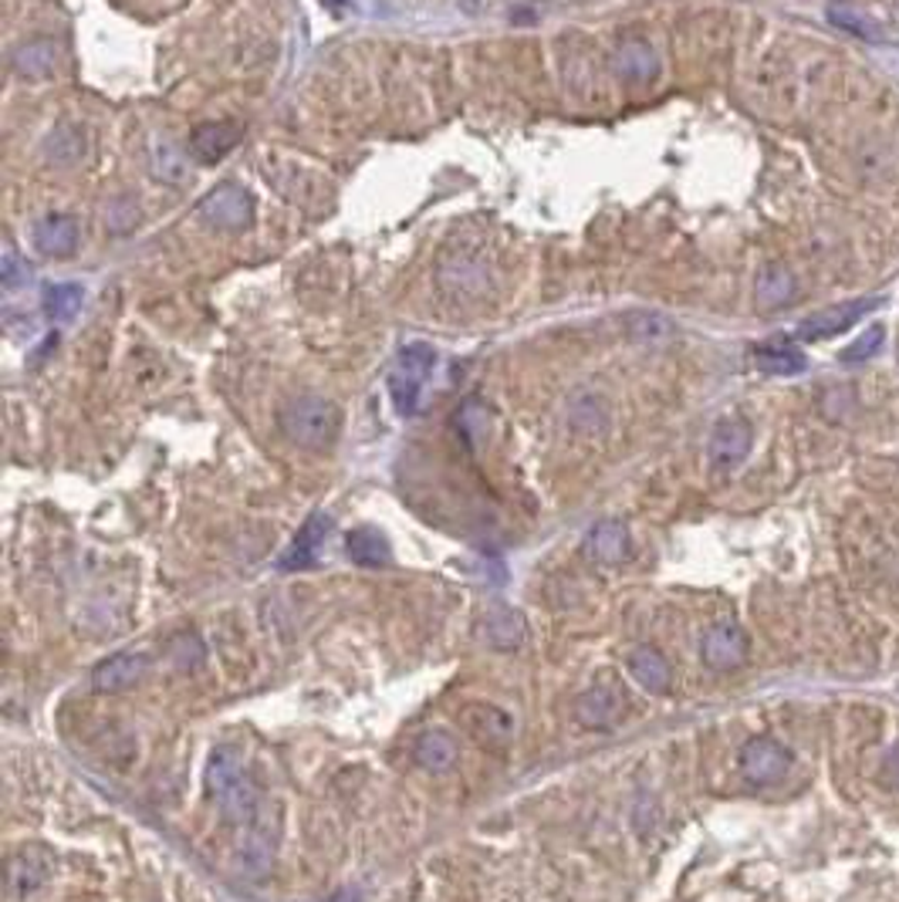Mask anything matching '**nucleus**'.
Instances as JSON below:
<instances>
[{
	"mask_svg": "<svg viewBox=\"0 0 899 902\" xmlns=\"http://www.w3.org/2000/svg\"><path fill=\"white\" fill-rule=\"evenodd\" d=\"M437 368V348L427 342L403 345L393 373H389V396L403 416H413L419 409V393L427 386L430 373Z\"/></svg>",
	"mask_w": 899,
	"mask_h": 902,
	"instance_id": "nucleus-3",
	"label": "nucleus"
},
{
	"mask_svg": "<svg viewBox=\"0 0 899 902\" xmlns=\"http://www.w3.org/2000/svg\"><path fill=\"white\" fill-rule=\"evenodd\" d=\"M146 669H149V659L142 653H116L92 669V686L98 694H122V689L136 686L146 676Z\"/></svg>",
	"mask_w": 899,
	"mask_h": 902,
	"instance_id": "nucleus-14",
	"label": "nucleus"
},
{
	"mask_svg": "<svg viewBox=\"0 0 899 902\" xmlns=\"http://www.w3.org/2000/svg\"><path fill=\"white\" fill-rule=\"evenodd\" d=\"M281 433L304 450H329L339 440L342 430V412L325 396H298L285 402L281 416Z\"/></svg>",
	"mask_w": 899,
	"mask_h": 902,
	"instance_id": "nucleus-2",
	"label": "nucleus"
},
{
	"mask_svg": "<svg viewBox=\"0 0 899 902\" xmlns=\"http://www.w3.org/2000/svg\"><path fill=\"white\" fill-rule=\"evenodd\" d=\"M795 294V278L784 268H764L758 278V301L761 308H781Z\"/></svg>",
	"mask_w": 899,
	"mask_h": 902,
	"instance_id": "nucleus-27",
	"label": "nucleus"
},
{
	"mask_svg": "<svg viewBox=\"0 0 899 902\" xmlns=\"http://www.w3.org/2000/svg\"><path fill=\"white\" fill-rule=\"evenodd\" d=\"M460 730L470 740H478L481 748H491V751H501L514 740L511 713L494 707V704H484V700H473V704L460 707Z\"/></svg>",
	"mask_w": 899,
	"mask_h": 902,
	"instance_id": "nucleus-6",
	"label": "nucleus"
},
{
	"mask_svg": "<svg viewBox=\"0 0 899 902\" xmlns=\"http://www.w3.org/2000/svg\"><path fill=\"white\" fill-rule=\"evenodd\" d=\"M55 872V859H51L47 848L41 845H24L8 859V872H4V892L11 902H21L28 895H34L47 879Z\"/></svg>",
	"mask_w": 899,
	"mask_h": 902,
	"instance_id": "nucleus-5",
	"label": "nucleus"
},
{
	"mask_svg": "<svg viewBox=\"0 0 899 902\" xmlns=\"http://www.w3.org/2000/svg\"><path fill=\"white\" fill-rule=\"evenodd\" d=\"M568 419H571V427L581 430V433H602L606 422H609V409H606V402L599 396L581 393V396H575V402L568 409Z\"/></svg>",
	"mask_w": 899,
	"mask_h": 902,
	"instance_id": "nucleus-25",
	"label": "nucleus"
},
{
	"mask_svg": "<svg viewBox=\"0 0 899 902\" xmlns=\"http://www.w3.org/2000/svg\"><path fill=\"white\" fill-rule=\"evenodd\" d=\"M78 221L75 217H65V214H47L41 217L34 227H31V240H34V250L41 257H72L78 250Z\"/></svg>",
	"mask_w": 899,
	"mask_h": 902,
	"instance_id": "nucleus-13",
	"label": "nucleus"
},
{
	"mask_svg": "<svg viewBox=\"0 0 899 902\" xmlns=\"http://www.w3.org/2000/svg\"><path fill=\"white\" fill-rule=\"evenodd\" d=\"M754 365L764 376H799L805 373V352H799L791 342H768L754 348Z\"/></svg>",
	"mask_w": 899,
	"mask_h": 902,
	"instance_id": "nucleus-21",
	"label": "nucleus"
},
{
	"mask_svg": "<svg viewBox=\"0 0 899 902\" xmlns=\"http://www.w3.org/2000/svg\"><path fill=\"white\" fill-rule=\"evenodd\" d=\"M625 666H629V676L636 679L646 694H666L670 683H673V669L666 663V656L656 649V646H636L629 656H625Z\"/></svg>",
	"mask_w": 899,
	"mask_h": 902,
	"instance_id": "nucleus-17",
	"label": "nucleus"
},
{
	"mask_svg": "<svg viewBox=\"0 0 899 902\" xmlns=\"http://www.w3.org/2000/svg\"><path fill=\"white\" fill-rule=\"evenodd\" d=\"M21 278H24V264H21L18 250H14V244H8L4 247V264H0V281H4L8 291H14L21 284Z\"/></svg>",
	"mask_w": 899,
	"mask_h": 902,
	"instance_id": "nucleus-31",
	"label": "nucleus"
},
{
	"mask_svg": "<svg viewBox=\"0 0 899 902\" xmlns=\"http://www.w3.org/2000/svg\"><path fill=\"white\" fill-rule=\"evenodd\" d=\"M886 777H889L892 784H899V748L886 758Z\"/></svg>",
	"mask_w": 899,
	"mask_h": 902,
	"instance_id": "nucleus-33",
	"label": "nucleus"
},
{
	"mask_svg": "<svg viewBox=\"0 0 899 902\" xmlns=\"http://www.w3.org/2000/svg\"><path fill=\"white\" fill-rule=\"evenodd\" d=\"M240 142V129L231 122H206L190 136V155L200 167H214Z\"/></svg>",
	"mask_w": 899,
	"mask_h": 902,
	"instance_id": "nucleus-16",
	"label": "nucleus"
},
{
	"mask_svg": "<svg viewBox=\"0 0 899 902\" xmlns=\"http://www.w3.org/2000/svg\"><path fill=\"white\" fill-rule=\"evenodd\" d=\"M55 58H58V47L51 41H28L21 47H14L11 55V68L21 75V78H31V82H41L55 72Z\"/></svg>",
	"mask_w": 899,
	"mask_h": 902,
	"instance_id": "nucleus-23",
	"label": "nucleus"
},
{
	"mask_svg": "<svg viewBox=\"0 0 899 902\" xmlns=\"http://www.w3.org/2000/svg\"><path fill=\"white\" fill-rule=\"evenodd\" d=\"M700 659L710 669H717V673L737 669L740 663L748 659V635H745V629L734 625V622L710 625L704 632V643H700Z\"/></svg>",
	"mask_w": 899,
	"mask_h": 902,
	"instance_id": "nucleus-10",
	"label": "nucleus"
},
{
	"mask_svg": "<svg viewBox=\"0 0 899 902\" xmlns=\"http://www.w3.org/2000/svg\"><path fill=\"white\" fill-rule=\"evenodd\" d=\"M345 548H349V558L355 561V565H362V568H386V565H393V548H389V541H386V535L379 527H355L352 535H349V541H345Z\"/></svg>",
	"mask_w": 899,
	"mask_h": 902,
	"instance_id": "nucleus-20",
	"label": "nucleus"
},
{
	"mask_svg": "<svg viewBox=\"0 0 899 902\" xmlns=\"http://www.w3.org/2000/svg\"><path fill=\"white\" fill-rule=\"evenodd\" d=\"M625 700L616 686H592L575 700V720L589 730H609L622 720Z\"/></svg>",
	"mask_w": 899,
	"mask_h": 902,
	"instance_id": "nucleus-12",
	"label": "nucleus"
},
{
	"mask_svg": "<svg viewBox=\"0 0 899 902\" xmlns=\"http://www.w3.org/2000/svg\"><path fill=\"white\" fill-rule=\"evenodd\" d=\"M828 21H832L835 28H842V31H849V34L863 37V41H879V37H882L879 28H876L869 18H863L859 11H853V8L832 4V8H828Z\"/></svg>",
	"mask_w": 899,
	"mask_h": 902,
	"instance_id": "nucleus-28",
	"label": "nucleus"
},
{
	"mask_svg": "<svg viewBox=\"0 0 899 902\" xmlns=\"http://www.w3.org/2000/svg\"><path fill=\"white\" fill-rule=\"evenodd\" d=\"M478 632H481V640L491 646V649H501V653H514L521 643H524V615L511 605H491L481 622H478Z\"/></svg>",
	"mask_w": 899,
	"mask_h": 902,
	"instance_id": "nucleus-15",
	"label": "nucleus"
},
{
	"mask_svg": "<svg viewBox=\"0 0 899 902\" xmlns=\"http://www.w3.org/2000/svg\"><path fill=\"white\" fill-rule=\"evenodd\" d=\"M329 535H332V517H329L325 511H314V514L301 524V530L295 535L291 548L285 551L281 568L295 571V568H311V565H319V555H322Z\"/></svg>",
	"mask_w": 899,
	"mask_h": 902,
	"instance_id": "nucleus-11",
	"label": "nucleus"
},
{
	"mask_svg": "<svg viewBox=\"0 0 899 902\" xmlns=\"http://www.w3.org/2000/svg\"><path fill=\"white\" fill-rule=\"evenodd\" d=\"M589 555L596 561H606V565H616L629 555V530L622 520H599L592 530H589V541H586Z\"/></svg>",
	"mask_w": 899,
	"mask_h": 902,
	"instance_id": "nucleus-22",
	"label": "nucleus"
},
{
	"mask_svg": "<svg viewBox=\"0 0 899 902\" xmlns=\"http://www.w3.org/2000/svg\"><path fill=\"white\" fill-rule=\"evenodd\" d=\"M882 342H886V329L882 325H873V329H866L849 348H845L842 355H838V362L842 365H859V362H869L879 348H882Z\"/></svg>",
	"mask_w": 899,
	"mask_h": 902,
	"instance_id": "nucleus-29",
	"label": "nucleus"
},
{
	"mask_svg": "<svg viewBox=\"0 0 899 902\" xmlns=\"http://www.w3.org/2000/svg\"><path fill=\"white\" fill-rule=\"evenodd\" d=\"M740 771L745 777L758 787H771L778 781H784V774L791 771V751L771 737H754L740 751Z\"/></svg>",
	"mask_w": 899,
	"mask_h": 902,
	"instance_id": "nucleus-8",
	"label": "nucleus"
},
{
	"mask_svg": "<svg viewBox=\"0 0 899 902\" xmlns=\"http://www.w3.org/2000/svg\"><path fill=\"white\" fill-rule=\"evenodd\" d=\"M206 787H210V794H214L217 808L231 822H237L240 828H247L257 818V812L264 808L260 787L237 748H217L214 754H210Z\"/></svg>",
	"mask_w": 899,
	"mask_h": 902,
	"instance_id": "nucleus-1",
	"label": "nucleus"
},
{
	"mask_svg": "<svg viewBox=\"0 0 899 902\" xmlns=\"http://www.w3.org/2000/svg\"><path fill=\"white\" fill-rule=\"evenodd\" d=\"M673 332V322L656 311H640V314H629V335H640V339H663Z\"/></svg>",
	"mask_w": 899,
	"mask_h": 902,
	"instance_id": "nucleus-30",
	"label": "nucleus"
},
{
	"mask_svg": "<svg viewBox=\"0 0 899 902\" xmlns=\"http://www.w3.org/2000/svg\"><path fill=\"white\" fill-rule=\"evenodd\" d=\"M413 758L419 767H427V771H450L460 758V748H457V740L453 733L447 730H427V733H419L416 740V748H413Z\"/></svg>",
	"mask_w": 899,
	"mask_h": 902,
	"instance_id": "nucleus-19",
	"label": "nucleus"
},
{
	"mask_svg": "<svg viewBox=\"0 0 899 902\" xmlns=\"http://www.w3.org/2000/svg\"><path fill=\"white\" fill-rule=\"evenodd\" d=\"M612 72L622 78V82H650L656 72H660V62H656V51L632 37V41H622L612 55Z\"/></svg>",
	"mask_w": 899,
	"mask_h": 902,
	"instance_id": "nucleus-18",
	"label": "nucleus"
},
{
	"mask_svg": "<svg viewBox=\"0 0 899 902\" xmlns=\"http://www.w3.org/2000/svg\"><path fill=\"white\" fill-rule=\"evenodd\" d=\"M754 447V430H751V422L748 419H740V416H727L720 419L714 433H710V443H707V460L714 470H737L740 463L748 460Z\"/></svg>",
	"mask_w": 899,
	"mask_h": 902,
	"instance_id": "nucleus-7",
	"label": "nucleus"
},
{
	"mask_svg": "<svg viewBox=\"0 0 899 902\" xmlns=\"http://www.w3.org/2000/svg\"><path fill=\"white\" fill-rule=\"evenodd\" d=\"M196 214L206 227L214 230H227V234H237L250 224L254 217V196L237 186V183H224L217 186L214 193H206L196 206Z\"/></svg>",
	"mask_w": 899,
	"mask_h": 902,
	"instance_id": "nucleus-4",
	"label": "nucleus"
},
{
	"mask_svg": "<svg viewBox=\"0 0 899 902\" xmlns=\"http://www.w3.org/2000/svg\"><path fill=\"white\" fill-rule=\"evenodd\" d=\"M149 170H152L156 180H160V183H170V186L186 183V173H190L183 152H180L170 139H163V136H152V139H149Z\"/></svg>",
	"mask_w": 899,
	"mask_h": 902,
	"instance_id": "nucleus-24",
	"label": "nucleus"
},
{
	"mask_svg": "<svg viewBox=\"0 0 899 902\" xmlns=\"http://www.w3.org/2000/svg\"><path fill=\"white\" fill-rule=\"evenodd\" d=\"M196 643H200V640H196V635H190V632L176 635V640L170 643V656L176 659V666L190 669V666H196V663H200V656H190V646H196Z\"/></svg>",
	"mask_w": 899,
	"mask_h": 902,
	"instance_id": "nucleus-32",
	"label": "nucleus"
},
{
	"mask_svg": "<svg viewBox=\"0 0 899 902\" xmlns=\"http://www.w3.org/2000/svg\"><path fill=\"white\" fill-rule=\"evenodd\" d=\"M82 298H85V291L78 284H55V288H47V294H44V314L55 325H65V322H72V318L78 314Z\"/></svg>",
	"mask_w": 899,
	"mask_h": 902,
	"instance_id": "nucleus-26",
	"label": "nucleus"
},
{
	"mask_svg": "<svg viewBox=\"0 0 899 902\" xmlns=\"http://www.w3.org/2000/svg\"><path fill=\"white\" fill-rule=\"evenodd\" d=\"M873 304H876L873 298H859V301H842V304L822 308L799 325V339L802 342H828L842 332H849L853 325H859Z\"/></svg>",
	"mask_w": 899,
	"mask_h": 902,
	"instance_id": "nucleus-9",
	"label": "nucleus"
}]
</instances>
